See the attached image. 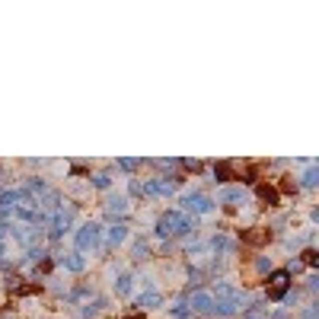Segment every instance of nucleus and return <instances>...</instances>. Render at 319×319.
Segmentation results:
<instances>
[{
	"mask_svg": "<svg viewBox=\"0 0 319 319\" xmlns=\"http://www.w3.org/2000/svg\"><path fill=\"white\" fill-rule=\"evenodd\" d=\"M214 300V309H217L220 316H233L236 309H246V297H243V290H236V287H230V284H217V290L211 294Z\"/></svg>",
	"mask_w": 319,
	"mask_h": 319,
	"instance_id": "nucleus-1",
	"label": "nucleus"
},
{
	"mask_svg": "<svg viewBox=\"0 0 319 319\" xmlns=\"http://www.w3.org/2000/svg\"><path fill=\"white\" fill-rule=\"evenodd\" d=\"M188 230H195V227L188 223L185 214H179V211H169V214H163V217L157 220V233L160 236H176V233H188Z\"/></svg>",
	"mask_w": 319,
	"mask_h": 319,
	"instance_id": "nucleus-2",
	"label": "nucleus"
},
{
	"mask_svg": "<svg viewBox=\"0 0 319 319\" xmlns=\"http://www.w3.org/2000/svg\"><path fill=\"white\" fill-rule=\"evenodd\" d=\"M287 284H290V271H271L268 274V300H281L287 294Z\"/></svg>",
	"mask_w": 319,
	"mask_h": 319,
	"instance_id": "nucleus-3",
	"label": "nucleus"
},
{
	"mask_svg": "<svg viewBox=\"0 0 319 319\" xmlns=\"http://www.w3.org/2000/svg\"><path fill=\"white\" fill-rule=\"evenodd\" d=\"M77 246H80V249H96L99 246V227H96V223L80 227V233H77Z\"/></svg>",
	"mask_w": 319,
	"mask_h": 319,
	"instance_id": "nucleus-4",
	"label": "nucleus"
},
{
	"mask_svg": "<svg viewBox=\"0 0 319 319\" xmlns=\"http://www.w3.org/2000/svg\"><path fill=\"white\" fill-rule=\"evenodd\" d=\"M182 208H185V211H192V214H208L214 204H211V198H208V195H188L185 201H182Z\"/></svg>",
	"mask_w": 319,
	"mask_h": 319,
	"instance_id": "nucleus-5",
	"label": "nucleus"
},
{
	"mask_svg": "<svg viewBox=\"0 0 319 319\" xmlns=\"http://www.w3.org/2000/svg\"><path fill=\"white\" fill-rule=\"evenodd\" d=\"M243 243H246V246H262V243H268V230H265V227H249V230H243Z\"/></svg>",
	"mask_w": 319,
	"mask_h": 319,
	"instance_id": "nucleus-6",
	"label": "nucleus"
},
{
	"mask_svg": "<svg viewBox=\"0 0 319 319\" xmlns=\"http://www.w3.org/2000/svg\"><path fill=\"white\" fill-rule=\"evenodd\" d=\"M141 195H172V182H163V179H157V182H147V185H141Z\"/></svg>",
	"mask_w": 319,
	"mask_h": 319,
	"instance_id": "nucleus-7",
	"label": "nucleus"
},
{
	"mask_svg": "<svg viewBox=\"0 0 319 319\" xmlns=\"http://www.w3.org/2000/svg\"><path fill=\"white\" fill-rule=\"evenodd\" d=\"M188 306L195 313H208V309H214V300H211V294H192V303Z\"/></svg>",
	"mask_w": 319,
	"mask_h": 319,
	"instance_id": "nucleus-8",
	"label": "nucleus"
},
{
	"mask_svg": "<svg viewBox=\"0 0 319 319\" xmlns=\"http://www.w3.org/2000/svg\"><path fill=\"white\" fill-rule=\"evenodd\" d=\"M160 303H163V297L157 294V290H147V294L137 297V306H144V309H153V306H160Z\"/></svg>",
	"mask_w": 319,
	"mask_h": 319,
	"instance_id": "nucleus-9",
	"label": "nucleus"
},
{
	"mask_svg": "<svg viewBox=\"0 0 319 319\" xmlns=\"http://www.w3.org/2000/svg\"><path fill=\"white\" fill-rule=\"evenodd\" d=\"M16 239H20L23 246H32V243L39 239V233H36L32 227H16Z\"/></svg>",
	"mask_w": 319,
	"mask_h": 319,
	"instance_id": "nucleus-10",
	"label": "nucleus"
},
{
	"mask_svg": "<svg viewBox=\"0 0 319 319\" xmlns=\"http://www.w3.org/2000/svg\"><path fill=\"white\" fill-rule=\"evenodd\" d=\"M125 208H128V201H125L122 195H112L109 201H106V211L109 214H125Z\"/></svg>",
	"mask_w": 319,
	"mask_h": 319,
	"instance_id": "nucleus-11",
	"label": "nucleus"
},
{
	"mask_svg": "<svg viewBox=\"0 0 319 319\" xmlns=\"http://www.w3.org/2000/svg\"><path fill=\"white\" fill-rule=\"evenodd\" d=\"M61 262H64V268H67V271H83V268H86L83 255H77V252H74V255H67V258H61Z\"/></svg>",
	"mask_w": 319,
	"mask_h": 319,
	"instance_id": "nucleus-12",
	"label": "nucleus"
},
{
	"mask_svg": "<svg viewBox=\"0 0 319 319\" xmlns=\"http://www.w3.org/2000/svg\"><path fill=\"white\" fill-rule=\"evenodd\" d=\"M258 201H265L268 208H274V204H278V192L268 188V185H262V188H258Z\"/></svg>",
	"mask_w": 319,
	"mask_h": 319,
	"instance_id": "nucleus-13",
	"label": "nucleus"
},
{
	"mask_svg": "<svg viewBox=\"0 0 319 319\" xmlns=\"http://www.w3.org/2000/svg\"><path fill=\"white\" fill-rule=\"evenodd\" d=\"M214 179H217V182H230V179H233V172H230L227 163H217V166H214Z\"/></svg>",
	"mask_w": 319,
	"mask_h": 319,
	"instance_id": "nucleus-14",
	"label": "nucleus"
},
{
	"mask_svg": "<svg viewBox=\"0 0 319 319\" xmlns=\"http://www.w3.org/2000/svg\"><path fill=\"white\" fill-rule=\"evenodd\" d=\"M125 236H128V227H122V223H118V227H112V230H109V243H112V246H118V243H122Z\"/></svg>",
	"mask_w": 319,
	"mask_h": 319,
	"instance_id": "nucleus-15",
	"label": "nucleus"
},
{
	"mask_svg": "<svg viewBox=\"0 0 319 319\" xmlns=\"http://www.w3.org/2000/svg\"><path fill=\"white\" fill-rule=\"evenodd\" d=\"M316 182H319V169H316V166H309V169L303 172V185H306V188H313Z\"/></svg>",
	"mask_w": 319,
	"mask_h": 319,
	"instance_id": "nucleus-16",
	"label": "nucleus"
},
{
	"mask_svg": "<svg viewBox=\"0 0 319 319\" xmlns=\"http://www.w3.org/2000/svg\"><path fill=\"white\" fill-rule=\"evenodd\" d=\"M115 294H131V278H128V274H122V278H118V284H115Z\"/></svg>",
	"mask_w": 319,
	"mask_h": 319,
	"instance_id": "nucleus-17",
	"label": "nucleus"
},
{
	"mask_svg": "<svg viewBox=\"0 0 319 319\" xmlns=\"http://www.w3.org/2000/svg\"><path fill=\"white\" fill-rule=\"evenodd\" d=\"M220 198H223L227 204H230V201H243V188H227V192H223Z\"/></svg>",
	"mask_w": 319,
	"mask_h": 319,
	"instance_id": "nucleus-18",
	"label": "nucleus"
},
{
	"mask_svg": "<svg viewBox=\"0 0 319 319\" xmlns=\"http://www.w3.org/2000/svg\"><path fill=\"white\" fill-rule=\"evenodd\" d=\"M109 182H112L109 172H96V176H93V185H96V188H109Z\"/></svg>",
	"mask_w": 319,
	"mask_h": 319,
	"instance_id": "nucleus-19",
	"label": "nucleus"
},
{
	"mask_svg": "<svg viewBox=\"0 0 319 319\" xmlns=\"http://www.w3.org/2000/svg\"><path fill=\"white\" fill-rule=\"evenodd\" d=\"M214 249H217V252H230V249H233V243H230L227 236H217V239H214Z\"/></svg>",
	"mask_w": 319,
	"mask_h": 319,
	"instance_id": "nucleus-20",
	"label": "nucleus"
},
{
	"mask_svg": "<svg viewBox=\"0 0 319 319\" xmlns=\"http://www.w3.org/2000/svg\"><path fill=\"white\" fill-rule=\"evenodd\" d=\"M243 319H265V306H252Z\"/></svg>",
	"mask_w": 319,
	"mask_h": 319,
	"instance_id": "nucleus-21",
	"label": "nucleus"
},
{
	"mask_svg": "<svg viewBox=\"0 0 319 319\" xmlns=\"http://www.w3.org/2000/svg\"><path fill=\"white\" fill-rule=\"evenodd\" d=\"M147 255H150L147 243H137V246H134V258H147Z\"/></svg>",
	"mask_w": 319,
	"mask_h": 319,
	"instance_id": "nucleus-22",
	"label": "nucleus"
},
{
	"mask_svg": "<svg viewBox=\"0 0 319 319\" xmlns=\"http://www.w3.org/2000/svg\"><path fill=\"white\" fill-rule=\"evenodd\" d=\"M172 313H176L179 319H185L188 316V303H176V306H172Z\"/></svg>",
	"mask_w": 319,
	"mask_h": 319,
	"instance_id": "nucleus-23",
	"label": "nucleus"
},
{
	"mask_svg": "<svg viewBox=\"0 0 319 319\" xmlns=\"http://www.w3.org/2000/svg\"><path fill=\"white\" fill-rule=\"evenodd\" d=\"M316 258H319L316 249H306V252H303V262H306V265H316Z\"/></svg>",
	"mask_w": 319,
	"mask_h": 319,
	"instance_id": "nucleus-24",
	"label": "nucleus"
},
{
	"mask_svg": "<svg viewBox=\"0 0 319 319\" xmlns=\"http://www.w3.org/2000/svg\"><path fill=\"white\" fill-rule=\"evenodd\" d=\"M118 166H122V169H128V172H131V169H137V160H118Z\"/></svg>",
	"mask_w": 319,
	"mask_h": 319,
	"instance_id": "nucleus-25",
	"label": "nucleus"
},
{
	"mask_svg": "<svg viewBox=\"0 0 319 319\" xmlns=\"http://www.w3.org/2000/svg\"><path fill=\"white\" fill-rule=\"evenodd\" d=\"M182 166L192 169V172H198V166H201V163H198V160H182Z\"/></svg>",
	"mask_w": 319,
	"mask_h": 319,
	"instance_id": "nucleus-26",
	"label": "nucleus"
},
{
	"mask_svg": "<svg viewBox=\"0 0 319 319\" xmlns=\"http://www.w3.org/2000/svg\"><path fill=\"white\" fill-rule=\"evenodd\" d=\"M255 268H258V271H268V268H271V265H268V258H258V262H255Z\"/></svg>",
	"mask_w": 319,
	"mask_h": 319,
	"instance_id": "nucleus-27",
	"label": "nucleus"
},
{
	"mask_svg": "<svg viewBox=\"0 0 319 319\" xmlns=\"http://www.w3.org/2000/svg\"><path fill=\"white\" fill-rule=\"evenodd\" d=\"M157 166H160V169H172L176 163H172V160H157Z\"/></svg>",
	"mask_w": 319,
	"mask_h": 319,
	"instance_id": "nucleus-28",
	"label": "nucleus"
},
{
	"mask_svg": "<svg viewBox=\"0 0 319 319\" xmlns=\"http://www.w3.org/2000/svg\"><path fill=\"white\" fill-rule=\"evenodd\" d=\"M125 319H144V316L141 313H131V316H125Z\"/></svg>",
	"mask_w": 319,
	"mask_h": 319,
	"instance_id": "nucleus-29",
	"label": "nucleus"
}]
</instances>
